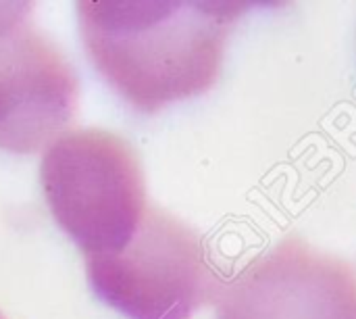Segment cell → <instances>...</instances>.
<instances>
[{"label":"cell","instance_id":"obj_1","mask_svg":"<svg viewBox=\"0 0 356 319\" xmlns=\"http://www.w3.org/2000/svg\"><path fill=\"white\" fill-rule=\"evenodd\" d=\"M248 4L77 2L88 56L140 113L198 96L221 73L225 42Z\"/></svg>","mask_w":356,"mask_h":319},{"label":"cell","instance_id":"obj_2","mask_svg":"<svg viewBox=\"0 0 356 319\" xmlns=\"http://www.w3.org/2000/svg\"><path fill=\"white\" fill-rule=\"evenodd\" d=\"M40 184L52 217L83 257L125 249L148 209L136 148L100 127L69 130L50 142Z\"/></svg>","mask_w":356,"mask_h":319},{"label":"cell","instance_id":"obj_3","mask_svg":"<svg viewBox=\"0 0 356 319\" xmlns=\"http://www.w3.org/2000/svg\"><path fill=\"white\" fill-rule=\"evenodd\" d=\"M86 276L96 297L127 319H192L223 286L202 238L159 207L146 209L125 249L86 257Z\"/></svg>","mask_w":356,"mask_h":319},{"label":"cell","instance_id":"obj_4","mask_svg":"<svg viewBox=\"0 0 356 319\" xmlns=\"http://www.w3.org/2000/svg\"><path fill=\"white\" fill-rule=\"evenodd\" d=\"M217 319H356V267L286 236L252 259L215 301Z\"/></svg>","mask_w":356,"mask_h":319},{"label":"cell","instance_id":"obj_5","mask_svg":"<svg viewBox=\"0 0 356 319\" xmlns=\"http://www.w3.org/2000/svg\"><path fill=\"white\" fill-rule=\"evenodd\" d=\"M79 81L63 50L23 19L0 27V150L29 155L77 113Z\"/></svg>","mask_w":356,"mask_h":319},{"label":"cell","instance_id":"obj_6","mask_svg":"<svg viewBox=\"0 0 356 319\" xmlns=\"http://www.w3.org/2000/svg\"><path fill=\"white\" fill-rule=\"evenodd\" d=\"M0 319H4V318H2V316H0Z\"/></svg>","mask_w":356,"mask_h":319}]
</instances>
